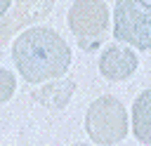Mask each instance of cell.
Here are the masks:
<instances>
[{
  "mask_svg": "<svg viewBox=\"0 0 151 146\" xmlns=\"http://www.w3.org/2000/svg\"><path fill=\"white\" fill-rule=\"evenodd\" d=\"M12 61L26 82L42 85L68 71L71 47L54 28L31 26L12 42Z\"/></svg>",
  "mask_w": 151,
  "mask_h": 146,
  "instance_id": "cell-1",
  "label": "cell"
},
{
  "mask_svg": "<svg viewBox=\"0 0 151 146\" xmlns=\"http://www.w3.org/2000/svg\"><path fill=\"white\" fill-rule=\"evenodd\" d=\"M9 7H12V0H0V19L9 12Z\"/></svg>",
  "mask_w": 151,
  "mask_h": 146,
  "instance_id": "cell-10",
  "label": "cell"
},
{
  "mask_svg": "<svg viewBox=\"0 0 151 146\" xmlns=\"http://www.w3.org/2000/svg\"><path fill=\"white\" fill-rule=\"evenodd\" d=\"M113 38L132 49H151V2L118 0L113 7Z\"/></svg>",
  "mask_w": 151,
  "mask_h": 146,
  "instance_id": "cell-3",
  "label": "cell"
},
{
  "mask_svg": "<svg viewBox=\"0 0 151 146\" xmlns=\"http://www.w3.org/2000/svg\"><path fill=\"white\" fill-rule=\"evenodd\" d=\"M76 87H78L76 78H71V75H68V78H57V80L42 82L40 89L33 92V99H35L40 106L57 111V108H64V106L71 101Z\"/></svg>",
  "mask_w": 151,
  "mask_h": 146,
  "instance_id": "cell-7",
  "label": "cell"
},
{
  "mask_svg": "<svg viewBox=\"0 0 151 146\" xmlns=\"http://www.w3.org/2000/svg\"><path fill=\"white\" fill-rule=\"evenodd\" d=\"M71 146H92V144H71Z\"/></svg>",
  "mask_w": 151,
  "mask_h": 146,
  "instance_id": "cell-11",
  "label": "cell"
},
{
  "mask_svg": "<svg viewBox=\"0 0 151 146\" xmlns=\"http://www.w3.org/2000/svg\"><path fill=\"white\" fill-rule=\"evenodd\" d=\"M127 111L116 97L104 94L87 106L85 132L97 146H118L127 137Z\"/></svg>",
  "mask_w": 151,
  "mask_h": 146,
  "instance_id": "cell-2",
  "label": "cell"
},
{
  "mask_svg": "<svg viewBox=\"0 0 151 146\" xmlns=\"http://www.w3.org/2000/svg\"><path fill=\"white\" fill-rule=\"evenodd\" d=\"M66 21L71 33L78 40V47L85 52H94L106 38L111 14L106 2L101 0H76L68 7Z\"/></svg>",
  "mask_w": 151,
  "mask_h": 146,
  "instance_id": "cell-4",
  "label": "cell"
},
{
  "mask_svg": "<svg viewBox=\"0 0 151 146\" xmlns=\"http://www.w3.org/2000/svg\"><path fill=\"white\" fill-rule=\"evenodd\" d=\"M149 2H151V0H149Z\"/></svg>",
  "mask_w": 151,
  "mask_h": 146,
  "instance_id": "cell-12",
  "label": "cell"
},
{
  "mask_svg": "<svg viewBox=\"0 0 151 146\" xmlns=\"http://www.w3.org/2000/svg\"><path fill=\"white\" fill-rule=\"evenodd\" d=\"M14 89H17V78H14V73L7 71V68H0V104L9 101L12 94H14Z\"/></svg>",
  "mask_w": 151,
  "mask_h": 146,
  "instance_id": "cell-9",
  "label": "cell"
},
{
  "mask_svg": "<svg viewBox=\"0 0 151 146\" xmlns=\"http://www.w3.org/2000/svg\"><path fill=\"white\" fill-rule=\"evenodd\" d=\"M54 7V0H12L9 12L0 19V45L9 42L14 33L42 21Z\"/></svg>",
  "mask_w": 151,
  "mask_h": 146,
  "instance_id": "cell-5",
  "label": "cell"
},
{
  "mask_svg": "<svg viewBox=\"0 0 151 146\" xmlns=\"http://www.w3.org/2000/svg\"><path fill=\"white\" fill-rule=\"evenodd\" d=\"M139 66V59L127 45H109L99 57V73L111 82L127 80Z\"/></svg>",
  "mask_w": 151,
  "mask_h": 146,
  "instance_id": "cell-6",
  "label": "cell"
},
{
  "mask_svg": "<svg viewBox=\"0 0 151 146\" xmlns=\"http://www.w3.org/2000/svg\"><path fill=\"white\" fill-rule=\"evenodd\" d=\"M132 132L142 144H151V87L144 89L132 104Z\"/></svg>",
  "mask_w": 151,
  "mask_h": 146,
  "instance_id": "cell-8",
  "label": "cell"
}]
</instances>
